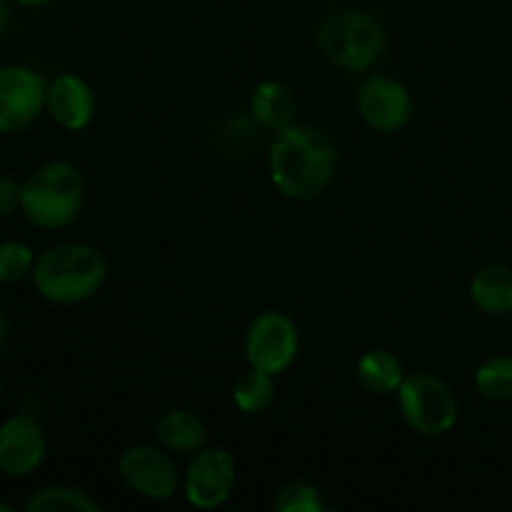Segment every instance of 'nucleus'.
I'll return each mask as SVG.
<instances>
[{
  "instance_id": "nucleus-1",
  "label": "nucleus",
  "mask_w": 512,
  "mask_h": 512,
  "mask_svg": "<svg viewBox=\"0 0 512 512\" xmlns=\"http://www.w3.org/2000/svg\"><path fill=\"white\" fill-rule=\"evenodd\" d=\"M338 150L328 133L308 123L278 130L268 150V173L280 195L308 203L333 183Z\"/></svg>"
},
{
  "instance_id": "nucleus-2",
  "label": "nucleus",
  "mask_w": 512,
  "mask_h": 512,
  "mask_svg": "<svg viewBox=\"0 0 512 512\" xmlns=\"http://www.w3.org/2000/svg\"><path fill=\"white\" fill-rule=\"evenodd\" d=\"M108 260L88 243H58L38 253L30 273L35 293L50 305H80L100 293Z\"/></svg>"
},
{
  "instance_id": "nucleus-3",
  "label": "nucleus",
  "mask_w": 512,
  "mask_h": 512,
  "mask_svg": "<svg viewBox=\"0 0 512 512\" xmlns=\"http://www.w3.org/2000/svg\"><path fill=\"white\" fill-rule=\"evenodd\" d=\"M85 205V178L68 160H50L20 183V213L40 230L68 228Z\"/></svg>"
},
{
  "instance_id": "nucleus-4",
  "label": "nucleus",
  "mask_w": 512,
  "mask_h": 512,
  "mask_svg": "<svg viewBox=\"0 0 512 512\" xmlns=\"http://www.w3.org/2000/svg\"><path fill=\"white\" fill-rule=\"evenodd\" d=\"M318 48L335 68L365 73L385 53V33L378 18L358 8H335L320 20Z\"/></svg>"
},
{
  "instance_id": "nucleus-5",
  "label": "nucleus",
  "mask_w": 512,
  "mask_h": 512,
  "mask_svg": "<svg viewBox=\"0 0 512 512\" xmlns=\"http://www.w3.org/2000/svg\"><path fill=\"white\" fill-rule=\"evenodd\" d=\"M398 408L405 425L420 438H443L458 425L460 405L453 388L433 373L405 375L398 388Z\"/></svg>"
},
{
  "instance_id": "nucleus-6",
  "label": "nucleus",
  "mask_w": 512,
  "mask_h": 512,
  "mask_svg": "<svg viewBox=\"0 0 512 512\" xmlns=\"http://www.w3.org/2000/svg\"><path fill=\"white\" fill-rule=\"evenodd\" d=\"M243 353L248 368L283 375L300 353V333L295 320L283 310H263L245 330Z\"/></svg>"
},
{
  "instance_id": "nucleus-7",
  "label": "nucleus",
  "mask_w": 512,
  "mask_h": 512,
  "mask_svg": "<svg viewBox=\"0 0 512 512\" xmlns=\"http://www.w3.org/2000/svg\"><path fill=\"white\" fill-rule=\"evenodd\" d=\"M118 475L135 495L153 503H165L183 488V475L163 445L140 443L125 448L118 460Z\"/></svg>"
},
{
  "instance_id": "nucleus-8",
  "label": "nucleus",
  "mask_w": 512,
  "mask_h": 512,
  "mask_svg": "<svg viewBox=\"0 0 512 512\" xmlns=\"http://www.w3.org/2000/svg\"><path fill=\"white\" fill-rule=\"evenodd\" d=\"M48 83L35 68L0 65V135L28 130L45 113Z\"/></svg>"
},
{
  "instance_id": "nucleus-9",
  "label": "nucleus",
  "mask_w": 512,
  "mask_h": 512,
  "mask_svg": "<svg viewBox=\"0 0 512 512\" xmlns=\"http://www.w3.org/2000/svg\"><path fill=\"white\" fill-rule=\"evenodd\" d=\"M238 483V465L230 450L200 448L193 453L188 470L183 473V495L193 508H223Z\"/></svg>"
},
{
  "instance_id": "nucleus-10",
  "label": "nucleus",
  "mask_w": 512,
  "mask_h": 512,
  "mask_svg": "<svg viewBox=\"0 0 512 512\" xmlns=\"http://www.w3.org/2000/svg\"><path fill=\"white\" fill-rule=\"evenodd\" d=\"M355 103H358V113L363 123L375 133H400L413 118V95L393 75H368L360 83Z\"/></svg>"
},
{
  "instance_id": "nucleus-11",
  "label": "nucleus",
  "mask_w": 512,
  "mask_h": 512,
  "mask_svg": "<svg viewBox=\"0 0 512 512\" xmlns=\"http://www.w3.org/2000/svg\"><path fill=\"white\" fill-rule=\"evenodd\" d=\"M48 455V435L38 418L28 413L10 415L0 423V473L5 478H30Z\"/></svg>"
},
{
  "instance_id": "nucleus-12",
  "label": "nucleus",
  "mask_w": 512,
  "mask_h": 512,
  "mask_svg": "<svg viewBox=\"0 0 512 512\" xmlns=\"http://www.w3.org/2000/svg\"><path fill=\"white\" fill-rule=\"evenodd\" d=\"M45 110L58 128L68 130V133H80L95 118V93L88 80L80 75H55L48 83Z\"/></svg>"
},
{
  "instance_id": "nucleus-13",
  "label": "nucleus",
  "mask_w": 512,
  "mask_h": 512,
  "mask_svg": "<svg viewBox=\"0 0 512 512\" xmlns=\"http://www.w3.org/2000/svg\"><path fill=\"white\" fill-rule=\"evenodd\" d=\"M250 115L255 118V123L278 133V130L298 123V98L280 80H263L255 85L253 95H250Z\"/></svg>"
},
{
  "instance_id": "nucleus-14",
  "label": "nucleus",
  "mask_w": 512,
  "mask_h": 512,
  "mask_svg": "<svg viewBox=\"0 0 512 512\" xmlns=\"http://www.w3.org/2000/svg\"><path fill=\"white\" fill-rule=\"evenodd\" d=\"M155 438L170 453H195L208 445V425L188 408H173L160 415Z\"/></svg>"
},
{
  "instance_id": "nucleus-15",
  "label": "nucleus",
  "mask_w": 512,
  "mask_h": 512,
  "mask_svg": "<svg viewBox=\"0 0 512 512\" xmlns=\"http://www.w3.org/2000/svg\"><path fill=\"white\" fill-rule=\"evenodd\" d=\"M470 300L485 315L512 313V268L508 265H485L470 280Z\"/></svg>"
},
{
  "instance_id": "nucleus-16",
  "label": "nucleus",
  "mask_w": 512,
  "mask_h": 512,
  "mask_svg": "<svg viewBox=\"0 0 512 512\" xmlns=\"http://www.w3.org/2000/svg\"><path fill=\"white\" fill-rule=\"evenodd\" d=\"M355 378L360 388L373 395H395L405 380L403 363L398 355L385 348H373L363 353L355 363Z\"/></svg>"
},
{
  "instance_id": "nucleus-17",
  "label": "nucleus",
  "mask_w": 512,
  "mask_h": 512,
  "mask_svg": "<svg viewBox=\"0 0 512 512\" xmlns=\"http://www.w3.org/2000/svg\"><path fill=\"white\" fill-rule=\"evenodd\" d=\"M25 512H100V503L73 485H45L25 500Z\"/></svg>"
},
{
  "instance_id": "nucleus-18",
  "label": "nucleus",
  "mask_w": 512,
  "mask_h": 512,
  "mask_svg": "<svg viewBox=\"0 0 512 512\" xmlns=\"http://www.w3.org/2000/svg\"><path fill=\"white\" fill-rule=\"evenodd\" d=\"M275 375L248 368L233 385V403L243 415H260L275 403Z\"/></svg>"
},
{
  "instance_id": "nucleus-19",
  "label": "nucleus",
  "mask_w": 512,
  "mask_h": 512,
  "mask_svg": "<svg viewBox=\"0 0 512 512\" xmlns=\"http://www.w3.org/2000/svg\"><path fill=\"white\" fill-rule=\"evenodd\" d=\"M475 388L490 403L512 400V355H493L475 370Z\"/></svg>"
},
{
  "instance_id": "nucleus-20",
  "label": "nucleus",
  "mask_w": 512,
  "mask_h": 512,
  "mask_svg": "<svg viewBox=\"0 0 512 512\" xmlns=\"http://www.w3.org/2000/svg\"><path fill=\"white\" fill-rule=\"evenodd\" d=\"M35 258V250L23 240H0V285H15L30 278Z\"/></svg>"
},
{
  "instance_id": "nucleus-21",
  "label": "nucleus",
  "mask_w": 512,
  "mask_h": 512,
  "mask_svg": "<svg viewBox=\"0 0 512 512\" xmlns=\"http://www.w3.org/2000/svg\"><path fill=\"white\" fill-rule=\"evenodd\" d=\"M273 508L278 512H323L325 500L318 485L308 480H290L275 493Z\"/></svg>"
},
{
  "instance_id": "nucleus-22",
  "label": "nucleus",
  "mask_w": 512,
  "mask_h": 512,
  "mask_svg": "<svg viewBox=\"0 0 512 512\" xmlns=\"http://www.w3.org/2000/svg\"><path fill=\"white\" fill-rule=\"evenodd\" d=\"M15 210H20V183L0 173V218H8Z\"/></svg>"
},
{
  "instance_id": "nucleus-23",
  "label": "nucleus",
  "mask_w": 512,
  "mask_h": 512,
  "mask_svg": "<svg viewBox=\"0 0 512 512\" xmlns=\"http://www.w3.org/2000/svg\"><path fill=\"white\" fill-rule=\"evenodd\" d=\"M10 23V8H8V0H0V38H3L5 28Z\"/></svg>"
},
{
  "instance_id": "nucleus-24",
  "label": "nucleus",
  "mask_w": 512,
  "mask_h": 512,
  "mask_svg": "<svg viewBox=\"0 0 512 512\" xmlns=\"http://www.w3.org/2000/svg\"><path fill=\"white\" fill-rule=\"evenodd\" d=\"M8 318H5L3 308H0V350H3V345L8 343Z\"/></svg>"
},
{
  "instance_id": "nucleus-25",
  "label": "nucleus",
  "mask_w": 512,
  "mask_h": 512,
  "mask_svg": "<svg viewBox=\"0 0 512 512\" xmlns=\"http://www.w3.org/2000/svg\"><path fill=\"white\" fill-rule=\"evenodd\" d=\"M15 5H20V8H45V5H50L53 0H13Z\"/></svg>"
},
{
  "instance_id": "nucleus-26",
  "label": "nucleus",
  "mask_w": 512,
  "mask_h": 512,
  "mask_svg": "<svg viewBox=\"0 0 512 512\" xmlns=\"http://www.w3.org/2000/svg\"><path fill=\"white\" fill-rule=\"evenodd\" d=\"M0 512H13V508L8 503H0Z\"/></svg>"
},
{
  "instance_id": "nucleus-27",
  "label": "nucleus",
  "mask_w": 512,
  "mask_h": 512,
  "mask_svg": "<svg viewBox=\"0 0 512 512\" xmlns=\"http://www.w3.org/2000/svg\"><path fill=\"white\" fill-rule=\"evenodd\" d=\"M0 398H3V378H0Z\"/></svg>"
}]
</instances>
